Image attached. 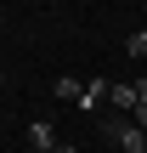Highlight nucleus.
I'll return each instance as SVG.
<instances>
[{"instance_id":"1","label":"nucleus","mask_w":147,"mask_h":153,"mask_svg":"<svg viewBox=\"0 0 147 153\" xmlns=\"http://www.w3.org/2000/svg\"><path fill=\"white\" fill-rule=\"evenodd\" d=\"M102 136L119 153H147V131L130 119V114H102Z\"/></svg>"},{"instance_id":"2","label":"nucleus","mask_w":147,"mask_h":153,"mask_svg":"<svg viewBox=\"0 0 147 153\" xmlns=\"http://www.w3.org/2000/svg\"><path fill=\"white\" fill-rule=\"evenodd\" d=\"M108 97H113V85H108V79H91V85H85V97H79V108L91 114V108H102Z\"/></svg>"},{"instance_id":"3","label":"nucleus","mask_w":147,"mask_h":153,"mask_svg":"<svg viewBox=\"0 0 147 153\" xmlns=\"http://www.w3.org/2000/svg\"><path fill=\"white\" fill-rule=\"evenodd\" d=\"M28 142H34V153H51L57 148V131H51L45 119H34V125H28Z\"/></svg>"},{"instance_id":"4","label":"nucleus","mask_w":147,"mask_h":153,"mask_svg":"<svg viewBox=\"0 0 147 153\" xmlns=\"http://www.w3.org/2000/svg\"><path fill=\"white\" fill-rule=\"evenodd\" d=\"M136 97H142L136 85H113V97H108V102H113V114H136Z\"/></svg>"},{"instance_id":"5","label":"nucleus","mask_w":147,"mask_h":153,"mask_svg":"<svg viewBox=\"0 0 147 153\" xmlns=\"http://www.w3.org/2000/svg\"><path fill=\"white\" fill-rule=\"evenodd\" d=\"M51 91H57V97H62V102H74V108H79V97H85V85H79V79H74V74H62V79H57V85H51Z\"/></svg>"},{"instance_id":"6","label":"nucleus","mask_w":147,"mask_h":153,"mask_svg":"<svg viewBox=\"0 0 147 153\" xmlns=\"http://www.w3.org/2000/svg\"><path fill=\"white\" fill-rule=\"evenodd\" d=\"M136 91H142V97H136V125L147 131V79H136Z\"/></svg>"},{"instance_id":"7","label":"nucleus","mask_w":147,"mask_h":153,"mask_svg":"<svg viewBox=\"0 0 147 153\" xmlns=\"http://www.w3.org/2000/svg\"><path fill=\"white\" fill-rule=\"evenodd\" d=\"M125 51H130V57H147V34H142V28H136V34L125 40Z\"/></svg>"},{"instance_id":"8","label":"nucleus","mask_w":147,"mask_h":153,"mask_svg":"<svg viewBox=\"0 0 147 153\" xmlns=\"http://www.w3.org/2000/svg\"><path fill=\"white\" fill-rule=\"evenodd\" d=\"M51 153H74V148H68V142H57V148H51Z\"/></svg>"},{"instance_id":"9","label":"nucleus","mask_w":147,"mask_h":153,"mask_svg":"<svg viewBox=\"0 0 147 153\" xmlns=\"http://www.w3.org/2000/svg\"><path fill=\"white\" fill-rule=\"evenodd\" d=\"M28 153H34V148H28Z\"/></svg>"}]
</instances>
